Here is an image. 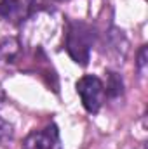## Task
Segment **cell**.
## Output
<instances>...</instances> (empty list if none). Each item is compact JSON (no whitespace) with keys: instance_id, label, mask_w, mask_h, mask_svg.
<instances>
[{"instance_id":"obj_5","label":"cell","mask_w":148,"mask_h":149,"mask_svg":"<svg viewBox=\"0 0 148 149\" xmlns=\"http://www.w3.org/2000/svg\"><path fill=\"white\" fill-rule=\"evenodd\" d=\"M122 80L117 73H110V80H108V85H106V94L111 97H117L122 94Z\"/></svg>"},{"instance_id":"obj_6","label":"cell","mask_w":148,"mask_h":149,"mask_svg":"<svg viewBox=\"0 0 148 149\" xmlns=\"http://www.w3.org/2000/svg\"><path fill=\"white\" fill-rule=\"evenodd\" d=\"M12 135H14L12 125L4 118H0V146H5L9 141H12Z\"/></svg>"},{"instance_id":"obj_2","label":"cell","mask_w":148,"mask_h":149,"mask_svg":"<svg viewBox=\"0 0 148 149\" xmlns=\"http://www.w3.org/2000/svg\"><path fill=\"white\" fill-rule=\"evenodd\" d=\"M77 94L80 95V101L87 111L98 113L103 106L105 85L98 76L85 74L77 81Z\"/></svg>"},{"instance_id":"obj_7","label":"cell","mask_w":148,"mask_h":149,"mask_svg":"<svg viewBox=\"0 0 148 149\" xmlns=\"http://www.w3.org/2000/svg\"><path fill=\"white\" fill-rule=\"evenodd\" d=\"M138 59H140V61H138V68L143 71V70H145V64H147V47H145V45H143V49L140 50V57H138Z\"/></svg>"},{"instance_id":"obj_8","label":"cell","mask_w":148,"mask_h":149,"mask_svg":"<svg viewBox=\"0 0 148 149\" xmlns=\"http://www.w3.org/2000/svg\"><path fill=\"white\" fill-rule=\"evenodd\" d=\"M49 2V0H47ZM51 2H65V0H51Z\"/></svg>"},{"instance_id":"obj_1","label":"cell","mask_w":148,"mask_h":149,"mask_svg":"<svg viewBox=\"0 0 148 149\" xmlns=\"http://www.w3.org/2000/svg\"><path fill=\"white\" fill-rule=\"evenodd\" d=\"M94 43V30L82 21H72L66 33V52L77 64L85 66L89 63L91 49Z\"/></svg>"},{"instance_id":"obj_4","label":"cell","mask_w":148,"mask_h":149,"mask_svg":"<svg viewBox=\"0 0 148 149\" xmlns=\"http://www.w3.org/2000/svg\"><path fill=\"white\" fill-rule=\"evenodd\" d=\"M26 12V5L21 0H4L0 3V17L11 23H16L19 19H23Z\"/></svg>"},{"instance_id":"obj_3","label":"cell","mask_w":148,"mask_h":149,"mask_svg":"<svg viewBox=\"0 0 148 149\" xmlns=\"http://www.w3.org/2000/svg\"><path fill=\"white\" fill-rule=\"evenodd\" d=\"M23 149H63L58 127L51 123L42 130L28 134L23 141Z\"/></svg>"}]
</instances>
